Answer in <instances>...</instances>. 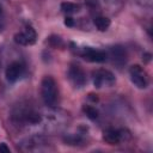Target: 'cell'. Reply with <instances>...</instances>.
Instances as JSON below:
<instances>
[{
    "label": "cell",
    "instance_id": "obj_1",
    "mask_svg": "<svg viewBox=\"0 0 153 153\" xmlns=\"http://www.w3.org/2000/svg\"><path fill=\"white\" fill-rule=\"evenodd\" d=\"M11 122L17 129L33 131L32 134L41 130H57L65 123L56 108L41 109L30 102H22L12 109Z\"/></svg>",
    "mask_w": 153,
    "mask_h": 153
},
{
    "label": "cell",
    "instance_id": "obj_2",
    "mask_svg": "<svg viewBox=\"0 0 153 153\" xmlns=\"http://www.w3.org/2000/svg\"><path fill=\"white\" fill-rule=\"evenodd\" d=\"M41 97L45 106L57 108L60 103V92L59 86L55 79L50 75L43 76L41 81Z\"/></svg>",
    "mask_w": 153,
    "mask_h": 153
},
{
    "label": "cell",
    "instance_id": "obj_3",
    "mask_svg": "<svg viewBox=\"0 0 153 153\" xmlns=\"http://www.w3.org/2000/svg\"><path fill=\"white\" fill-rule=\"evenodd\" d=\"M92 17L99 14H116L121 7V0H82Z\"/></svg>",
    "mask_w": 153,
    "mask_h": 153
},
{
    "label": "cell",
    "instance_id": "obj_4",
    "mask_svg": "<svg viewBox=\"0 0 153 153\" xmlns=\"http://www.w3.org/2000/svg\"><path fill=\"white\" fill-rule=\"evenodd\" d=\"M92 80L96 88H104V87H111L116 82L115 74L105 68H98L92 72Z\"/></svg>",
    "mask_w": 153,
    "mask_h": 153
},
{
    "label": "cell",
    "instance_id": "obj_5",
    "mask_svg": "<svg viewBox=\"0 0 153 153\" xmlns=\"http://www.w3.org/2000/svg\"><path fill=\"white\" fill-rule=\"evenodd\" d=\"M20 149L25 152H42L49 149V142L41 135H31L20 142Z\"/></svg>",
    "mask_w": 153,
    "mask_h": 153
},
{
    "label": "cell",
    "instance_id": "obj_6",
    "mask_svg": "<svg viewBox=\"0 0 153 153\" xmlns=\"http://www.w3.org/2000/svg\"><path fill=\"white\" fill-rule=\"evenodd\" d=\"M129 137V131L123 128H106L103 131V140L108 145H120Z\"/></svg>",
    "mask_w": 153,
    "mask_h": 153
},
{
    "label": "cell",
    "instance_id": "obj_7",
    "mask_svg": "<svg viewBox=\"0 0 153 153\" xmlns=\"http://www.w3.org/2000/svg\"><path fill=\"white\" fill-rule=\"evenodd\" d=\"M78 55H80L84 60L90 62H105L108 60V53L103 49H96L92 47H82L76 50Z\"/></svg>",
    "mask_w": 153,
    "mask_h": 153
},
{
    "label": "cell",
    "instance_id": "obj_8",
    "mask_svg": "<svg viewBox=\"0 0 153 153\" xmlns=\"http://www.w3.org/2000/svg\"><path fill=\"white\" fill-rule=\"evenodd\" d=\"M129 76L131 82L137 87V88H146L149 84V78L145 68H142L140 65H133L129 68Z\"/></svg>",
    "mask_w": 153,
    "mask_h": 153
},
{
    "label": "cell",
    "instance_id": "obj_9",
    "mask_svg": "<svg viewBox=\"0 0 153 153\" xmlns=\"http://www.w3.org/2000/svg\"><path fill=\"white\" fill-rule=\"evenodd\" d=\"M67 76H68V80L71 81V84L76 88L84 87L87 82V76H86L85 71L79 65H75V63L69 66Z\"/></svg>",
    "mask_w": 153,
    "mask_h": 153
},
{
    "label": "cell",
    "instance_id": "obj_10",
    "mask_svg": "<svg viewBox=\"0 0 153 153\" xmlns=\"http://www.w3.org/2000/svg\"><path fill=\"white\" fill-rule=\"evenodd\" d=\"M36 41H37V32L30 24H26L22 31L14 35V42L20 45H32L36 43Z\"/></svg>",
    "mask_w": 153,
    "mask_h": 153
},
{
    "label": "cell",
    "instance_id": "obj_11",
    "mask_svg": "<svg viewBox=\"0 0 153 153\" xmlns=\"http://www.w3.org/2000/svg\"><path fill=\"white\" fill-rule=\"evenodd\" d=\"M25 74V65L22 61H12L5 69V78L10 84L17 82Z\"/></svg>",
    "mask_w": 153,
    "mask_h": 153
},
{
    "label": "cell",
    "instance_id": "obj_12",
    "mask_svg": "<svg viewBox=\"0 0 153 153\" xmlns=\"http://www.w3.org/2000/svg\"><path fill=\"white\" fill-rule=\"evenodd\" d=\"M111 57L112 62L117 66H123L127 61V54H126V50L123 49V47H120V45H116V47H112L110 49V51L108 53V59Z\"/></svg>",
    "mask_w": 153,
    "mask_h": 153
},
{
    "label": "cell",
    "instance_id": "obj_13",
    "mask_svg": "<svg viewBox=\"0 0 153 153\" xmlns=\"http://www.w3.org/2000/svg\"><path fill=\"white\" fill-rule=\"evenodd\" d=\"M93 19V24L94 26L99 30V31H106L110 25H111V20L108 16H104V14H99V16H94L92 17Z\"/></svg>",
    "mask_w": 153,
    "mask_h": 153
},
{
    "label": "cell",
    "instance_id": "obj_14",
    "mask_svg": "<svg viewBox=\"0 0 153 153\" xmlns=\"http://www.w3.org/2000/svg\"><path fill=\"white\" fill-rule=\"evenodd\" d=\"M61 11L66 14V16H72V14H75L78 12H80L81 10V6L76 2H72V1H63L61 4Z\"/></svg>",
    "mask_w": 153,
    "mask_h": 153
},
{
    "label": "cell",
    "instance_id": "obj_15",
    "mask_svg": "<svg viewBox=\"0 0 153 153\" xmlns=\"http://www.w3.org/2000/svg\"><path fill=\"white\" fill-rule=\"evenodd\" d=\"M82 111H84V112L86 114V116H87L90 120H92V121L97 120L98 116H99L98 110H97L94 106H92V105H84V106H82Z\"/></svg>",
    "mask_w": 153,
    "mask_h": 153
},
{
    "label": "cell",
    "instance_id": "obj_16",
    "mask_svg": "<svg viewBox=\"0 0 153 153\" xmlns=\"http://www.w3.org/2000/svg\"><path fill=\"white\" fill-rule=\"evenodd\" d=\"M6 26V14L4 11V7L0 5V32L5 29Z\"/></svg>",
    "mask_w": 153,
    "mask_h": 153
},
{
    "label": "cell",
    "instance_id": "obj_17",
    "mask_svg": "<svg viewBox=\"0 0 153 153\" xmlns=\"http://www.w3.org/2000/svg\"><path fill=\"white\" fill-rule=\"evenodd\" d=\"M65 25H67L68 27H73V26L76 25V20L72 16H66V18H65Z\"/></svg>",
    "mask_w": 153,
    "mask_h": 153
},
{
    "label": "cell",
    "instance_id": "obj_18",
    "mask_svg": "<svg viewBox=\"0 0 153 153\" xmlns=\"http://www.w3.org/2000/svg\"><path fill=\"white\" fill-rule=\"evenodd\" d=\"M0 152H10V148L6 146V143H0Z\"/></svg>",
    "mask_w": 153,
    "mask_h": 153
}]
</instances>
